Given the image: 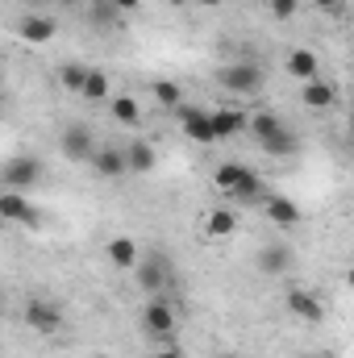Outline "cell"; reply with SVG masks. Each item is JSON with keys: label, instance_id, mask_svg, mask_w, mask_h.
Returning <instances> with one entry per match:
<instances>
[{"label": "cell", "instance_id": "obj_10", "mask_svg": "<svg viewBox=\"0 0 354 358\" xmlns=\"http://www.w3.org/2000/svg\"><path fill=\"white\" fill-rule=\"evenodd\" d=\"M263 213H267V221L279 225V229H296V225H300V204L288 200V196H279V192H267Z\"/></svg>", "mask_w": 354, "mask_h": 358}, {"label": "cell", "instance_id": "obj_14", "mask_svg": "<svg viewBox=\"0 0 354 358\" xmlns=\"http://www.w3.org/2000/svg\"><path fill=\"white\" fill-rule=\"evenodd\" d=\"M300 104L313 108V113L334 108V104H338V84H330V80H309V84H300Z\"/></svg>", "mask_w": 354, "mask_h": 358}, {"label": "cell", "instance_id": "obj_5", "mask_svg": "<svg viewBox=\"0 0 354 358\" xmlns=\"http://www.w3.org/2000/svg\"><path fill=\"white\" fill-rule=\"evenodd\" d=\"M0 179H4V187H13V192L38 187V183H42V163H38L34 155H17V159H8V163L0 167Z\"/></svg>", "mask_w": 354, "mask_h": 358}, {"label": "cell", "instance_id": "obj_24", "mask_svg": "<svg viewBox=\"0 0 354 358\" xmlns=\"http://www.w3.org/2000/svg\"><path fill=\"white\" fill-rule=\"evenodd\" d=\"M88 67H80V63H63L59 67V84H63V92H76V96H84V84H88Z\"/></svg>", "mask_w": 354, "mask_h": 358}, {"label": "cell", "instance_id": "obj_1", "mask_svg": "<svg viewBox=\"0 0 354 358\" xmlns=\"http://www.w3.org/2000/svg\"><path fill=\"white\" fill-rule=\"evenodd\" d=\"M213 187L221 196H229L234 204H263L267 200V187H263V179H259V171L246 167V163H221L213 171Z\"/></svg>", "mask_w": 354, "mask_h": 358}, {"label": "cell", "instance_id": "obj_27", "mask_svg": "<svg viewBox=\"0 0 354 358\" xmlns=\"http://www.w3.org/2000/svg\"><path fill=\"white\" fill-rule=\"evenodd\" d=\"M267 13H271L275 21H292V17L300 13V0H267Z\"/></svg>", "mask_w": 354, "mask_h": 358}, {"label": "cell", "instance_id": "obj_34", "mask_svg": "<svg viewBox=\"0 0 354 358\" xmlns=\"http://www.w3.org/2000/svg\"><path fill=\"white\" fill-rule=\"evenodd\" d=\"M351 138H354V125H351Z\"/></svg>", "mask_w": 354, "mask_h": 358}, {"label": "cell", "instance_id": "obj_28", "mask_svg": "<svg viewBox=\"0 0 354 358\" xmlns=\"http://www.w3.org/2000/svg\"><path fill=\"white\" fill-rule=\"evenodd\" d=\"M321 13H330V17H338V13H346V0H313Z\"/></svg>", "mask_w": 354, "mask_h": 358}, {"label": "cell", "instance_id": "obj_29", "mask_svg": "<svg viewBox=\"0 0 354 358\" xmlns=\"http://www.w3.org/2000/svg\"><path fill=\"white\" fill-rule=\"evenodd\" d=\"M117 4V13H138L142 8V0H113Z\"/></svg>", "mask_w": 354, "mask_h": 358}, {"label": "cell", "instance_id": "obj_19", "mask_svg": "<svg viewBox=\"0 0 354 358\" xmlns=\"http://www.w3.org/2000/svg\"><path fill=\"white\" fill-rule=\"evenodd\" d=\"M104 250H108V263H113L117 271H134L138 263H142L138 242H134V238H125V234H121V238H108V246H104Z\"/></svg>", "mask_w": 354, "mask_h": 358}, {"label": "cell", "instance_id": "obj_26", "mask_svg": "<svg viewBox=\"0 0 354 358\" xmlns=\"http://www.w3.org/2000/svg\"><path fill=\"white\" fill-rule=\"evenodd\" d=\"M84 100H92V104H100V100H108V76L96 67L88 76V84H84Z\"/></svg>", "mask_w": 354, "mask_h": 358}, {"label": "cell", "instance_id": "obj_13", "mask_svg": "<svg viewBox=\"0 0 354 358\" xmlns=\"http://www.w3.org/2000/svg\"><path fill=\"white\" fill-rule=\"evenodd\" d=\"M288 313L300 317V321H309V325L325 321V304H321L313 292H304V287H288Z\"/></svg>", "mask_w": 354, "mask_h": 358}, {"label": "cell", "instance_id": "obj_6", "mask_svg": "<svg viewBox=\"0 0 354 358\" xmlns=\"http://www.w3.org/2000/svg\"><path fill=\"white\" fill-rule=\"evenodd\" d=\"M134 279H138V287H146L150 296H163V292L171 287V263H167L163 255H150V259H142V263L134 267Z\"/></svg>", "mask_w": 354, "mask_h": 358}, {"label": "cell", "instance_id": "obj_8", "mask_svg": "<svg viewBox=\"0 0 354 358\" xmlns=\"http://www.w3.org/2000/svg\"><path fill=\"white\" fill-rule=\"evenodd\" d=\"M25 325H29L34 334H46V338H50V334L63 329V313H59L50 300H29V304H25Z\"/></svg>", "mask_w": 354, "mask_h": 358}, {"label": "cell", "instance_id": "obj_3", "mask_svg": "<svg viewBox=\"0 0 354 358\" xmlns=\"http://www.w3.org/2000/svg\"><path fill=\"white\" fill-rule=\"evenodd\" d=\"M221 88L234 92V96H259L263 92V67L255 63V59H238V63H229V67H221Z\"/></svg>", "mask_w": 354, "mask_h": 358}, {"label": "cell", "instance_id": "obj_2", "mask_svg": "<svg viewBox=\"0 0 354 358\" xmlns=\"http://www.w3.org/2000/svg\"><path fill=\"white\" fill-rule=\"evenodd\" d=\"M142 325H146V334H155L163 346H176L179 313H176V304H171L167 296H150V304L142 308Z\"/></svg>", "mask_w": 354, "mask_h": 358}, {"label": "cell", "instance_id": "obj_21", "mask_svg": "<svg viewBox=\"0 0 354 358\" xmlns=\"http://www.w3.org/2000/svg\"><path fill=\"white\" fill-rule=\"evenodd\" d=\"M108 113H113V121H117L121 129H138V125H142V104H138L134 96H113V100H108Z\"/></svg>", "mask_w": 354, "mask_h": 358}, {"label": "cell", "instance_id": "obj_22", "mask_svg": "<svg viewBox=\"0 0 354 358\" xmlns=\"http://www.w3.org/2000/svg\"><path fill=\"white\" fill-rule=\"evenodd\" d=\"M259 146H263L271 159H288V155H296V150H300V138L283 125L279 134H271V138H267V142H259Z\"/></svg>", "mask_w": 354, "mask_h": 358}, {"label": "cell", "instance_id": "obj_15", "mask_svg": "<svg viewBox=\"0 0 354 358\" xmlns=\"http://www.w3.org/2000/svg\"><path fill=\"white\" fill-rule=\"evenodd\" d=\"M208 113H213L217 142H225V138H238V134H246V129H250V113H242V108H208Z\"/></svg>", "mask_w": 354, "mask_h": 358}, {"label": "cell", "instance_id": "obj_31", "mask_svg": "<svg viewBox=\"0 0 354 358\" xmlns=\"http://www.w3.org/2000/svg\"><path fill=\"white\" fill-rule=\"evenodd\" d=\"M192 4H204V8H217V4H225V0H192Z\"/></svg>", "mask_w": 354, "mask_h": 358}, {"label": "cell", "instance_id": "obj_25", "mask_svg": "<svg viewBox=\"0 0 354 358\" xmlns=\"http://www.w3.org/2000/svg\"><path fill=\"white\" fill-rule=\"evenodd\" d=\"M155 100H159V108H167V113H176L179 104H183V92H179L176 80H155Z\"/></svg>", "mask_w": 354, "mask_h": 358}, {"label": "cell", "instance_id": "obj_9", "mask_svg": "<svg viewBox=\"0 0 354 358\" xmlns=\"http://www.w3.org/2000/svg\"><path fill=\"white\" fill-rule=\"evenodd\" d=\"M92 171L100 179H108V183H117V179L129 176V163H125V146H100L96 155H92Z\"/></svg>", "mask_w": 354, "mask_h": 358}, {"label": "cell", "instance_id": "obj_4", "mask_svg": "<svg viewBox=\"0 0 354 358\" xmlns=\"http://www.w3.org/2000/svg\"><path fill=\"white\" fill-rule=\"evenodd\" d=\"M176 121H179V129H183V138H192L196 146H213V142H217V129H213V113H208V108L179 104Z\"/></svg>", "mask_w": 354, "mask_h": 358}, {"label": "cell", "instance_id": "obj_16", "mask_svg": "<svg viewBox=\"0 0 354 358\" xmlns=\"http://www.w3.org/2000/svg\"><path fill=\"white\" fill-rule=\"evenodd\" d=\"M204 234L208 238H234L238 234V208L234 204H217L204 213Z\"/></svg>", "mask_w": 354, "mask_h": 358}, {"label": "cell", "instance_id": "obj_32", "mask_svg": "<svg viewBox=\"0 0 354 358\" xmlns=\"http://www.w3.org/2000/svg\"><path fill=\"white\" fill-rule=\"evenodd\" d=\"M346 287H351V292H354V267L346 271Z\"/></svg>", "mask_w": 354, "mask_h": 358}, {"label": "cell", "instance_id": "obj_17", "mask_svg": "<svg viewBox=\"0 0 354 358\" xmlns=\"http://www.w3.org/2000/svg\"><path fill=\"white\" fill-rule=\"evenodd\" d=\"M292 263H296V259H292V246H288V242H271V246L259 250V271L271 275V279H275V275H288Z\"/></svg>", "mask_w": 354, "mask_h": 358}, {"label": "cell", "instance_id": "obj_20", "mask_svg": "<svg viewBox=\"0 0 354 358\" xmlns=\"http://www.w3.org/2000/svg\"><path fill=\"white\" fill-rule=\"evenodd\" d=\"M283 67H288V76H292V80H300V84L317 80V71H321L317 55H313V50H304V46H296V50H292V55L283 59Z\"/></svg>", "mask_w": 354, "mask_h": 358}, {"label": "cell", "instance_id": "obj_30", "mask_svg": "<svg viewBox=\"0 0 354 358\" xmlns=\"http://www.w3.org/2000/svg\"><path fill=\"white\" fill-rule=\"evenodd\" d=\"M150 358H183V355H179L176 346H159V350H155Z\"/></svg>", "mask_w": 354, "mask_h": 358}, {"label": "cell", "instance_id": "obj_23", "mask_svg": "<svg viewBox=\"0 0 354 358\" xmlns=\"http://www.w3.org/2000/svg\"><path fill=\"white\" fill-rule=\"evenodd\" d=\"M283 129V121H279V113H271V108H259V113H250V134L267 142L271 134H279Z\"/></svg>", "mask_w": 354, "mask_h": 358}, {"label": "cell", "instance_id": "obj_11", "mask_svg": "<svg viewBox=\"0 0 354 358\" xmlns=\"http://www.w3.org/2000/svg\"><path fill=\"white\" fill-rule=\"evenodd\" d=\"M59 34V25L46 17V13H25L21 21H17V38L21 42H34V46H46L50 38Z\"/></svg>", "mask_w": 354, "mask_h": 358}, {"label": "cell", "instance_id": "obj_18", "mask_svg": "<svg viewBox=\"0 0 354 358\" xmlns=\"http://www.w3.org/2000/svg\"><path fill=\"white\" fill-rule=\"evenodd\" d=\"M125 163H129V176H150L159 167V155H155V146L146 138H134L125 146Z\"/></svg>", "mask_w": 354, "mask_h": 358}, {"label": "cell", "instance_id": "obj_12", "mask_svg": "<svg viewBox=\"0 0 354 358\" xmlns=\"http://www.w3.org/2000/svg\"><path fill=\"white\" fill-rule=\"evenodd\" d=\"M0 217H4V221L34 225V229H38V208H34L21 192H13V187H4V196H0Z\"/></svg>", "mask_w": 354, "mask_h": 358}, {"label": "cell", "instance_id": "obj_33", "mask_svg": "<svg viewBox=\"0 0 354 358\" xmlns=\"http://www.w3.org/2000/svg\"><path fill=\"white\" fill-rule=\"evenodd\" d=\"M221 358H242V355H221Z\"/></svg>", "mask_w": 354, "mask_h": 358}, {"label": "cell", "instance_id": "obj_7", "mask_svg": "<svg viewBox=\"0 0 354 358\" xmlns=\"http://www.w3.org/2000/svg\"><path fill=\"white\" fill-rule=\"evenodd\" d=\"M59 150H63L71 163H84V159H92L100 146H96V138H92L88 125H67V129L59 134Z\"/></svg>", "mask_w": 354, "mask_h": 358}]
</instances>
